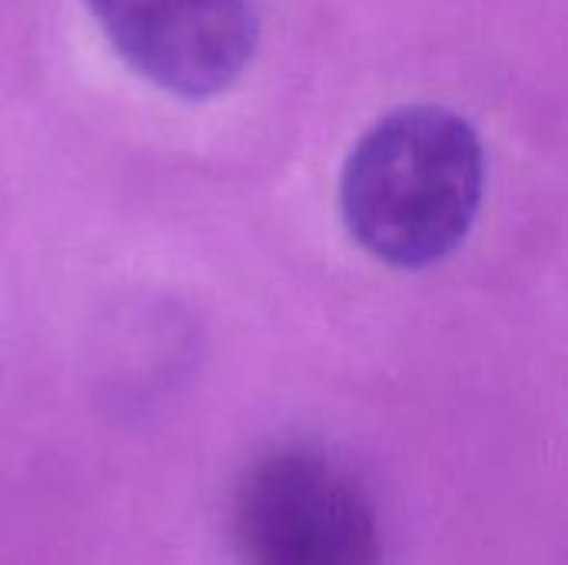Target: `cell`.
Segmentation results:
<instances>
[{"label": "cell", "instance_id": "cell-1", "mask_svg": "<svg viewBox=\"0 0 568 565\" xmlns=\"http://www.w3.org/2000/svg\"><path fill=\"white\" fill-rule=\"evenodd\" d=\"M483 183L486 153L473 123L446 107L416 103L359 137L343 167L339 206L363 250L416 270L466 240Z\"/></svg>", "mask_w": 568, "mask_h": 565}, {"label": "cell", "instance_id": "cell-2", "mask_svg": "<svg viewBox=\"0 0 568 565\" xmlns=\"http://www.w3.org/2000/svg\"><path fill=\"white\" fill-rule=\"evenodd\" d=\"M243 565H383L376 509L356 476L316 450H276L236 486Z\"/></svg>", "mask_w": 568, "mask_h": 565}, {"label": "cell", "instance_id": "cell-3", "mask_svg": "<svg viewBox=\"0 0 568 565\" xmlns=\"http://www.w3.org/2000/svg\"><path fill=\"white\" fill-rule=\"evenodd\" d=\"M113 50L180 100L230 90L256 53L250 0H83Z\"/></svg>", "mask_w": 568, "mask_h": 565}]
</instances>
